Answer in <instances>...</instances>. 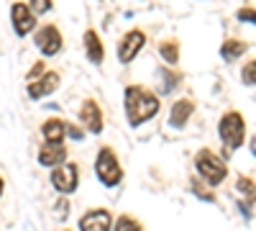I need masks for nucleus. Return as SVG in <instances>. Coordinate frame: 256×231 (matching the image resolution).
I'll return each mask as SVG.
<instances>
[{"instance_id":"obj_19","label":"nucleus","mask_w":256,"mask_h":231,"mask_svg":"<svg viewBox=\"0 0 256 231\" xmlns=\"http://www.w3.org/2000/svg\"><path fill=\"white\" fill-rule=\"evenodd\" d=\"M113 231H144L141 226H138V221H134L131 216H120L118 221H116V228Z\"/></svg>"},{"instance_id":"obj_6","label":"nucleus","mask_w":256,"mask_h":231,"mask_svg":"<svg viewBox=\"0 0 256 231\" xmlns=\"http://www.w3.org/2000/svg\"><path fill=\"white\" fill-rule=\"evenodd\" d=\"M34 41H36L38 52L44 54V57H56V54L62 52V47H64V39H62L59 29L52 26V24H49V26H41V29L36 31Z\"/></svg>"},{"instance_id":"obj_23","label":"nucleus","mask_w":256,"mask_h":231,"mask_svg":"<svg viewBox=\"0 0 256 231\" xmlns=\"http://www.w3.org/2000/svg\"><path fill=\"white\" fill-rule=\"evenodd\" d=\"M44 72H46V67H44V62H41V59H38V62H36V65H34L31 70H28V75H26V77H28V82H31V80H36V77H41V75H44Z\"/></svg>"},{"instance_id":"obj_11","label":"nucleus","mask_w":256,"mask_h":231,"mask_svg":"<svg viewBox=\"0 0 256 231\" xmlns=\"http://www.w3.org/2000/svg\"><path fill=\"white\" fill-rule=\"evenodd\" d=\"M80 121L88 126V131H92V134H100L102 126H105V123H102V113H100V108H98L95 100H84V103H82Z\"/></svg>"},{"instance_id":"obj_1","label":"nucleus","mask_w":256,"mask_h":231,"mask_svg":"<svg viewBox=\"0 0 256 231\" xmlns=\"http://www.w3.org/2000/svg\"><path fill=\"white\" fill-rule=\"evenodd\" d=\"M156 113H159V98L152 90H146L144 85L126 88V116L134 129H138L144 121L154 118Z\"/></svg>"},{"instance_id":"obj_15","label":"nucleus","mask_w":256,"mask_h":231,"mask_svg":"<svg viewBox=\"0 0 256 231\" xmlns=\"http://www.w3.org/2000/svg\"><path fill=\"white\" fill-rule=\"evenodd\" d=\"M41 134H44L46 144H62L64 134H67V123H64L62 118H49L44 123V129H41Z\"/></svg>"},{"instance_id":"obj_26","label":"nucleus","mask_w":256,"mask_h":231,"mask_svg":"<svg viewBox=\"0 0 256 231\" xmlns=\"http://www.w3.org/2000/svg\"><path fill=\"white\" fill-rule=\"evenodd\" d=\"M67 134H70L72 139H82V131L77 129V126H67Z\"/></svg>"},{"instance_id":"obj_21","label":"nucleus","mask_w":256,"mask_h":231,"mask_svg":"<svg viewBox=\"0 0 256 231\" xmlns=\"http://www.w3.org/2000/svg\"><path fill=\"white\" fill-rule=\"evenodd\" d=\"M28 8L34 11V16L49 13V11H52V0H28Z\"/></svg>"},{"instance_id":"obj_4","label":"nucleus","mask_w":256,"mask_h":231,"mask_svg":"<svg viewBox=\"0 0 256 231\" xmlns=\"http://www.w3.org/2000/svg\"><path fill=\"white\" fill-rule=\"evenodd\" d=\"M95 172H98L100 182L108 185V187H116L123 180V170H120L118 157H116V152L110 149V146H102V149H100L98 162H95Z\"/></svg>"},{"instance_id":"obj_25","label":"nucleus","mask_w":256,"mask_h":231,"mask_svg":"<svg viewBox=\"0 0 256 231\" xmlns=\"http://www.w3.org/2000/svg\"><path fill=\"white\" fill-rule=\"evenodd\" d=\"M238 21H248V24H254V8H241L238 11Z\"/></svg>"},{"instance_id":"obj_9","label":"nucleus","mask_w":256,"mask_h":231,"mask_svg":"<svg viewBox=\"0 0 256 231\" xmlns=\"http://www.w3.org/2000/svg\"><path fill=\"white\" fill-rule=\"evenodd\" d=\"M56 88H59V72H54V70H46V72L41 75V77H36V80H31V82H28V98H34V100H41V98L52 95Z\"/></svg>"},{"instance_id":"obj_12","label":"nucleus","mask_w":256,"mask_h":231,"mask_svg":"<svg viewBox=\"0 0 256 231\" xmlns=\"http://www.w3.org/2000/svg\"><path fill=\"white\" fill-rule=\"evenodd\" d=\"M84 52H88V59L92 65H102V57H105V47L98 36L95 29H88L84 31Z\"/></svg>"},{"instance_id":"obj_20","label":"nucleus","mask_w":256,"mask_h":231,"mask_svg":"<svg viewBox=\"0 0 256 231\" xmlns=\"http://www.w3.org/2000/svg\"><path fill=\"white\" fill-rule=\"evenodd\" d=\"M254 72H256V62H254V59H248V65H246V67H244V72H241V75H244V77H241V80H244V85L254 88V82H256Z\"/></svg>"},{"instance_id":"obj_8","label":"nucleus","mask_w":256,"mask_h":231,"mask_svg":"<svg viewBox=\"0 0 256 231\" xmlns=\"http://www.w3.org/2000/svg\"><path fill=\"white\" fill-rule=\"evenodd\" d=\"M10 24H13V31L18 36H26L36 29V16L26 3H13L10 6Z\"/></svg>"},{"instance_id":"obj_17","label":"nucleus","mask_w":256,"mask_h":231,"mask_svg":"<svg viewBox=\"0 0 256 231\" xmlns=\"http://www.w3.org/2000/svg\"><path fill=\"white\" fill-rule=\"evenodd\" d=\"M159 54L164 62H169V65H177L180 62V44L177 41H162L159 44Z\"/></svg>"},{"instance_id":"obj_24","label":"nucleus","mask_w":256,"mask_h":231,"mask_svg":"<svg viewBox=\"0 0 256 231\" xmlns=\"http://www.w3.org/2000/svg\"><path fill=\"white\" fill-rule=\"evenodd\" d=\"M192 187H195V193H198V195H200L202 200H216V198H212V193H208V190H205V187H202V185H200L198 180L192 182Z\"/></svg>"},{"instance_id":"obj_27","label":"nucleus","mask_w":256,"mask_h":231,"mask_svg":"<svg viewBox=\"0 0 256 231\" xmlns=\"http://www.w3.org/2000/svg\"><path fill=\"white\" fill-rule=\"evenodd\" d=\"M0 193H3V177H0Z\"/></svg>"},{"instance_id":"obj_14","label":"nucleus","mask_w":256,"mask_h":231,"mask_svg":"<svg viewBox=\"0 0 256 231\" xmlns=\"http://www.w3.org/2000/svg\"><path fill=\"white\" fill-rule=\"evenodd\" d=\"M195 113V103L192 100H177L174 106H172V113H169V123L174 126V129H182V126L190 121V116Z\"/></svg>"},{"instance_id":"obj_16","label":"nucleus","mask_w":256,"mask_h":231,"mask_svg":"<svg viewBox=\"0 0 256 231\" xmlns=\"http://www.w3.org/2000/svg\"><path fill=\"white\" fill-rule=\"evenodd\" d=\"M248 44L246 41H238V39H226L223 41V47H220V57L226 62H233V59H238L241 54H246Z\"/></svg>"},{"instance_id":"obj_18","label":"nucleus","mask_w":256,"mask_h":231,"mask_svg":"<svg viewBox=\"0 0 256 231\" xmlns=\"http://www.w3.org/2000/svg\"><path fill=\"white\" fill-rule=\"evenodd\" d=\"M182 82V75L180 72H162V93H172L177 85Z\"/></svg>"},{"instance_id":"obj_7","label":"nucleus","mask_w":256,"mask_h":231,"mask_svg":"<svg viewBox=\"0 0 256 231\" xmlns=\"http://www.w3.org/2000/svg\"><path fill=\"white\" fill-rule=\"evenodd\" d=\"M77 182H80V177H77V164H56V167H54L52 185L56 187L59 193H64V195L74 193V190H77Z\"/></svg>"},{"instance_id":"obj_22","label":"nucleus","mask_w":256,"mask_h":231,"mask_svg":"<svg viewBox=\"0 0 256 231\" xmlns=\"http://www.w3.org/2000/svg\"><path fill=\"white\" fill-rule=\"evenodd\" d=\"M238 190L246 193L248 198H254V180H251V177H241V180H238Z\"/></svg>"},{"instance_id":"obj_10","label":"nucleus","mask_w":256,"mask_h":231,"mask_svg":"<svg viewBox=\"0 0 256 231\" xmlns=\"http://www.w3.org/2000/svg\"><path fill=\"white\" fill-rule=\"evenodd\" d=\"M80 228L82 231H110L113 228V216L102 208H95V211H88L80 218Z\"/></svg>"},{"instance_id":"obj_13","label":"nucleus","mask_w":256,"mask_h":231,"mask_svg":"<svg viewBox=\"0 0 256 231\" xmlns=\"http://www.w3.org/2000/svg\"><path fill=\"white\" fill-rule=\"evenodd\" d=\"M64 157H67V149L64 144H44L38 152V162L44 167H56V164H64Z\"/></svg>"},{"instance_id":"obj_5","label":"nucleus","mask_w":256,"mask_h":231,"mask_svg":"<svg viewBox=\"0 0 256 231\" xmlns=\"http://www.w3.org/2000/svg\"><path fill=\"white\" fill-rule=\"evenodd\" d=\"M144 47H146V34L141 29H134V31L123 34V39L118 41V62H120V65L134 62Z\"/></svg>"},{"instance_id":"obj_3","label":"nucleus","mask_w":256,"mask_h":231,"mask_svg":"<svg viewBox=\"0 0 256 231\" xmlns=\"http://www.w3.org/2000/svg\"><path fill=\"white\" fill-rule=\"evenodd\" d=\"M195 167H198L200 177H202L208 185H220V182L226 180V175H228L226 162H223L218 154H212L210 149L198 152V157H195Z\"/></svg>"},{"instance_id":"obj_2","label":"nucleus","mask_w":256,"mask_h":231,"mask_svg":"<svg viewBox=\"0 0 256 231\" xmlns=\"http://www.w3.org/2000/svg\"><path fill=\"white\" fill-rule=\"evenodd\" d=\"M218 134L223 139V144L228 149H238V146L246 141V121L238 111H228L220 123H218Z\"/></svg>"}]
</instances>
